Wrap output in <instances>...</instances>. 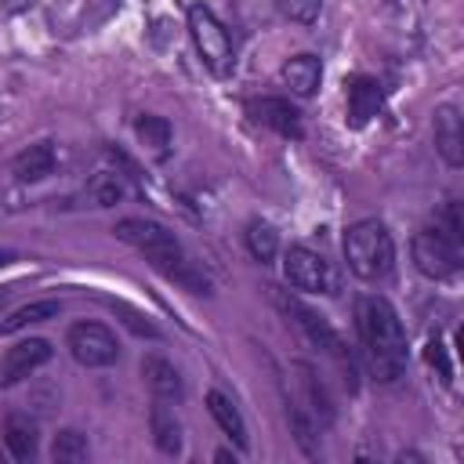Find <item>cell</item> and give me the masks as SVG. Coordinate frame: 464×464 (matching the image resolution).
<instances>
[{
    "label": "cell",
    "mask_w": 464,
    "mask_h": 464,
    "mask_svg": "<svg viewBox=\"0 0 464 464\" xmlns=\"http://www.w3.org/2000/svg\"><path fill=\"white\" fill-rule=\"evenodd\" d=\"M65 348H69V355H72L80 366H87V370L112 366L116 355H120V344H116V337H112V330L102 326V323H91V319L69 326Z\"/></svg>",
    "instance_id": "52a82bcc"
},
{
    "label": "cell",
    "mask_w": 464,
    "mask_h": 464,
    "mask_svg": "<svg viewBox=\"0 0 464 464\" xmlns=\"http://www.w3.org/2000/svg\"><path fill=\"white\" fill-rule=\"evenodd\" d=\"M344 261H348L352 276H359L362 283L384 279L392 272V265H395V243H392V232L384 228V221L362 218V221L348 225V232H344Z\"/></svg>",
    "instance_id": "3957f363"
},
{
    "label": "cell",
    "mask_w": 464,
    "mask_h": 464,
    "mask_svg": "<svg viewBox=\"0 0 464 464\" xmlns=\"http://www.w3.org/2000/svg\"><path fill=\"white\" fill-rule=\"evenodd\" d=\"M246 112L254 116V123L272 127L283 138H301L304 134L301 112H297V105H290V98H254V102H246Z\"/></svg>",
    "instance_id": "30bf717a"
},
{
    "label": "cell",
    "mask_w": 464,
    "mask_h": 464,
    "mask_svg": "<svg viewBox=\"0 0 464 464\" xmlns=\"http://www.w3.org/2000/svg\"><path fill=\"white\" fill-rule=\"evenodd\" d=\"M134 134H138V141L149 145L160 160L170 152V138H174V130H170V123H167L163 116H152V112L138 116V120H134Z\"/></svg>",
    "instance_id": "d6986e66"
},
{
    "label": "cell",
    "mask_w": 464,
    "mask_h": 464,
    "mask_svg": "<svg viewBox=\"0 0 464 464\" xmlns=\"http://www.w3.org/2000/svg\"><path fill=\"white\" fill-rule=\"evenodd\" d=\"M51 359V344L44 337H25L18 344H11L0 359V388H11L18 381H25L33 370H40Z\"/></svg>",
    "instance_id": "9c48e42d"
},
{
    "label": "cell",
    "mask_w": 464,
    "mask_h": 464,
    "mask_svg": "<svg viewBox=\"0 0 464 464\" xmlns=\"http://www.w3.org/2000/svg\"><path fill=\"white\" fill-rule=\"evenodd\" d=\"M112 308H116V312H120V315H127V319H123V323H127V326H130V330H134V334H138V337H160V330H156V326H152V323H149V319H141V315H138V312H130V308H127V304H120V301H112Z\"/></svg>",
    "instance_id": "484cf974"
},
{
    "label": "cell",
    "mask_w": 464,
    "mask_h": 464,
    "mask_svg": "<svg viewBox=\"0 0 464 464\" xmlns=\"http://www.w3.org/2000/svg\"><path fill=\"white\" fill-rule=\"evenodd\" d=\"M319 7H323V0H279V11L301 25H312L319 18Z\"/></svg>",
    "instance_id": "d4e9b609"
},
{
    "label": "cell",
    "mask_w": 464,
    "mask_h": 464,
    "mask_svg": "<svg viewBox=\"0 0 464 464\" xmlns=\"http://www.w3.org/2000/svg\"><path fill=\"white\" fill-rule=\"evenodd\" d=\"M355 330L362 341L366 370L377 384H392L406 370V330L392 301L381 294H366L355 301Z\"/></svg>",
    "instance_id": "6da1fadb"
},
{
    "label": "cell",
    "mask_w": 464,
    "mask_h": 464,
    "mask_svg": "<svg viewBox=\"0 0 464 464\" xmlns=\"http://www.w3.org/2000/svg\"><path fill=\"white\" fill-rule=\"evenodd\" d=\"M87 196L94 207H112L127 196V185H123V174H112V170H102L87 181Z\"/></svg>",
    "instance_id": "44dd1931"
},
{
    "label": "cell",
    "mask_w": 464,
    "mask_h": 464,
    "mask_svg": "<svg viewBox=\"0 0 464 464\" xmlns=\"http://www.w3.org/2000/svg\"><path fill=\"white\" fill-rule=\"evenodd\" d=\"M435 149L450 167L464 163V127H460V112L453 105L435 109Z\"/></svg>",
    "instance_id": "8fae6325"
},
{
    "label": "cell",
    "mask_w": 464,
    "mask_h": 464,
    "mask_svg": "<svg viewBox=\"0 0 464 464\" xmlns=\"http://www.w3.org/2000/svg\"><path fill=\"white\" fill-rule=\"evenodd\" d=\"M149 428H152V442H156L160 453H167V457H178L181 453V442H185L181 439V424H178L174 410H167L160 399L149 410Z\"/></svg>",
    "instance_id": "2e32d148"
},
{
    "label": "cell",
    "mask_w": 464,
    "mask_h": 464,
    "mask_svg": "<svg viewBox=\"0 0 464 464\" xmlns=\"http://www.w3.org/2000/svg\"><path fill=\"white\" fill-rule=\"evenodd\" d=\"M4 442L14 460H33L36 457V420H29L25 413H11L4 420Z\"/></svg>",
    "instance_id": "ac0fdd59"
},
{
    "label": "cell",
    "mask_w": 464,
    "mask_h": 464,
    "mask_svg": "<svg viewBox=\"0 0 464 464\" xmlns=\"http://www.w3.org/2000/svg\"><path fill=\"white\" fill-rule=\"evenodd\" d=\"M319 76H323V65L315 54H294L286 65H283V83L297 94V98H312L315 87H319Z\"/></svg>",
    "instance_id": "5bb4252c"
},
{
    "label": "cell",
    "mask_w": 464,
    "mask_h": 464,
    "mask_svg": "<svg viewBox=\"0 0 464 464\" xmlns=\"http://www.w3.org/2000/svg\"><path fill=\"white\" fill-rule=\"evenodd\" d=\"M283 276L294 290H304V294H337L341 290L334 265L308 246H290L283 254Z\"/></svg>",
    "instance_id": "8992f818"
},
{
    "label": "cell",
    "mask_w": 464,
    "mask_h": 464,
    "mask_svg": "<svg viewBox=\"0 0 464 464\" xmlns=\"http://www.w3.org/2000/svg\"><path fill=\"white\" fill-rule=\"evenodd\" d=\"M410 250H413L417 272L428 276V279H453L460 272V246L450 243L439 228L417 232L413 243H410Z\"/></svg>",
    "instance_id": "ba28073f"
},
{
    "label": "cell",
    "mask_w": 464,
    "mask_h": 464,
    "mask_svg": "<svg viewBox=\"0 0 464 464\" xmlns=\"http://www.w3.org/2000/svg\"><path fill=\"white\" fill-rule=\"evenodd\" d=\"M62 312V301H29L22 308H14L4 323H0V334H14L22 326H33V323H44V319H54Z\"/></svg>",
    "instance_id": "ffe728a7"
},
{
    "label": "cell",
    "mask_w": 464,
    "mask_h": 464,
    "mask_svg": "<svg viewBox=\"0 0 464 464\" xmlns=\"http://www.w3.org/2000/svg\"><path fill=\"white\" fill-rule=\"evenodd\" d=\"M435 228H439L450 243L464 246V225H460V207H457V203H446V207L435 214Z\"/></svg>",
    "instance_id": "cb8c5ba5"
},
{
    "label": "cell",
    "mask_w": 464,
    "mask_h": 464,
    "mask_svg": "<svg viewBox=\"0 0 464 464\" xmlns=\"http://www.w3.org/2000/svg\"><path fill=\"white\" fill-rule=\"evenodd\" d=\"M51 170H54V145H51V141L29 145V149L18 152L14 163H11V174H14L18 181H44Z\"/></svg>",
    "instance_id": "9a60e30c"
},
{
    "label": "cell",
    "mask_w": 464,
    "mask_h": 464,
    "mask_svg": "<svg viewBox=\"0 0 464 464\" xmlns=\"http://www.w3.org/2000/svg\"><path fill=\"white\" fill-rule=\"evenodd\" d=\"M207 410H210V417L221 424V431H225L239 450L250 446V439H246V424H243V417H239V410L232 406L228 395H221V392H207Z\"/></svg>",
    "instance_id": "e0dca14e"
},
{
    "label": "cell",
    "mask_w": 464,
    "mask_h": 464,
    "mask_svg": "<svg viewBox=\"0 0 464 464\" xmlns=\"http://www.w3.org/2000/svg\"><path fill=\"white\" fill-rule=\"evenodd\" d=\"M268 290H272V301L279 304V312H283V315H286V319L304 334V341H308V344H315V348H323L330 359H337V362H341V366H348V373H352V366H355V362H352V352H348V344L341 341V334L326 323V315H319V312H315V308H308L304 301H297V297L283 294L279 286H268Z\"/></svg>",
    "instance_id": "277c9868"
},
{
    "label": "cell",
    "mask_w": 464,
    "mask_h": 464,
    "mask_svg": "<svg viewBox=\"0 0 464 464\" xmlns=\"http://www.w3.org/2000/svg\"><path fill=\"white\" fill-rule=\"evenodd\" d=\"M188 33H192V44L203 58V65L214 72V76H228L232 65H236V51H232V36L228 29L221 25V18L203 7V4H192L188 7Z\"/></svg>",
    "instance_id": "5b68a950"
},
{
    "label": "cell",
    "mask_w": 464,
    "mask_h": 464,
    "mask_svg": "<svg viewBox=\"0 0 464 464\" xmlns=\"http://www.w3.org/2000/svg\"><path fill=\"white\" fill-rule=\"evenodd\" d=\"M116 239H123L127 246L141 250L149 257V265L156 272H163L167 279L181 283L185 290L192 294H207L210 290V279L203 276V268L185 254V246L178 243V236L170 228H163L160 221H149V218H123L112 225Z\"/></svg>",
    "instance_id": "7a4b0ae2"
},
{
    "label": "cell",
    "mask_w": 464,
    "mask_h": 464,
    "mask_svg": "<svg viewBox=\"0 0 464 464\" xmlns=\"http://www.w3.org/2000/svg\"><path fill=\"white\" fill-rule=\"evenodd\" d=\"M246 250H250L261 265H268V261L276 257V250H279L276 228H272L268 221H250V225H246Z\"/></svg>",
    "instance_id": "7402d4cb"
},
{
    "label": "cell",
    "mask_w": 464,
    "mask_h": 464,
    "mask_svg": "<svg viewBox=\"0 0 464 464\" xmlns=\"http://www.w3.org/2000/svg\"><path fill=\"white\" fill-rule=\"evenodd\" d=\"M428 362H431V366H439V373H442V381H450V377H453V366L446 362V352H442V341H431V344H428Z\"/></svg>",
    "instance_id": "4316f807"
},
{
    "label": "cell",
    "mask_w": 464,
    "mask_h": 464,
    "mask_svg": "<svg viewBox=\"0 0 464 464\" xmlns=\"http://www.w3.org/2000/svg\"><path fill=\"white\" fill-rule=\"evenodd\" d=\"M384 105V94H381V83L373 76H355L348 83V123L352 127H366Z\"/></svg>",
    "instance_id": "4fadbf2b"
},
{
    "label": "cell",
    "mask_w": 464,
    "mask_h": 464,
    "mask_svg": "<svg viewBox=\"0 0 464 464\" xmlns=\"http://www.w3.org/2000/svg\"><path fill=\"white\" fill-rule=\"evenodd\" d=\"M11 257H14L11 250H0V268H4V265H11Z\"/></svg>",
    "instance_id": "83f0119b"
},
{
    "label": "cell",
    "mask_w": 464,
    "mask_h": 464,
    "mask_svg": "<svg viewBox=\"0 0 464 464\" xmlns=\"http://www.w3.org/2000/svg\"><path fill=\"white\" fill-rule=\"evenodd\" d=\"M141 377H145L149 392H152L160 402H181V395H185L181 373H178L174 362H167L163 355H145V359H141Z\"/></svg>",
    "instance_id": "7c38bea8"
},
{
    "label": "cell",
    "mask_w": 464,
    "mask_h": 464,
    "mask_svg": "<svg viewBox=\"0 0 464 464\" xmlns=\"http://www.w3.org/2000/svg\"><path fill=\"white\" fill-rule=\"evenodd\" d=\"M51 457H54L58 464H80V460H87V439H83L76 428H65V431L54 435Z\"/></svg>",
    "instance_id": "603a6c76"
}]
</instances>
